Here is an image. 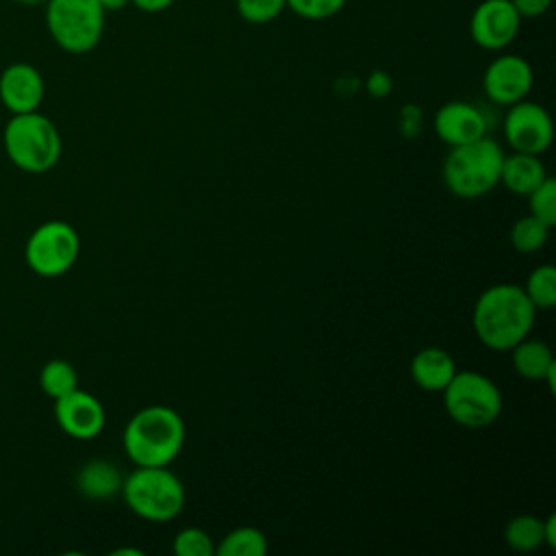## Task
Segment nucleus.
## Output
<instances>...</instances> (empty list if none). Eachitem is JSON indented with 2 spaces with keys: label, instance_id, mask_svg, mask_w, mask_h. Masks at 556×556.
<instances>
[{
  "label": "nucleus",
  "instance_id": "20",
  "mask_svg": "<svg viewBox=\"0 0 556 556\" xmlns=\"http://www.w3.org/2000/svg\"><path fill=\"white\" fill-rule=\"evenodd\" d=\"M504 541L515 552H532L545 545L543 519L534 515H517L504 528Z\"/></svg>",
  "mask_w": 556,
  "mask_h": 556
},
{
  "label": "nucleus",
  "instance_id": "4",
  "mask_svg": "<svg viewBox=\"0 0 556 556\" xmlns=\"http://www.w3.org/2000/svg\"><path fill=\"white\" fill-rule=\"evenodd\" d=\"M4 152L11 163L28 174H43L61 159V135L41 113H17L4 126Z\"/></svg>",
  "mask_w": 556,
  "mask_h": 556
},
{
  "label": "nucleus",
  "instance_id": "1",
  "mask_svg": "<svg viewBox=\"0 0 556 556\" xmlns=\"http://www.w3.org/2000/svg\"><path fill=\"white\" fill-rule=\"evenodd\" d=\"M536 308L523 287L500 282L484 289L471 313L473 332L482 345L495 352L513 350L532 330Z\"/></svg>",
  "mask_w": 556,
  "mask_h": 556
},
{
  "label": "nucleus",
  "instance_id": "17",
  "mask_svg": "<svg viewBox=\"0 0 556 556\" xmlns=\"http://www.w3.org/2000/svg\"><path fill=\"white\" fill-rule=\"evenodd\" d=\"M122 473L109 460H89L80 467L76 476L78 491L89 500H106L122 491Z\"/></svg>",
  "mask_w": 556,
  "mask_h": 556
},
{
  "label": "nucleus",
  "instance_id": "26",
  "mask_svg": "<svg viewBox=\"0 0 556 556\" xmlns=\"http://www.w3.org/2000/svg\"><path fill=\"white\" fill-rule=\"evenodd\" d=\"M235 9L239 17L250 24H267L287 9V2L285 0H235Z\"/></svg>",
  "mask_w": 556,
  "mask_h": 556
},
{
  "label": "nucleus",
  "instance_id": "2",
  "mask_svg": "<svg viewBox=\"0 0 556 556\" xmlns=\"http://www.w3.org/2000/svg\"><path fill=\"white\" fill-rule=\"evenodd\" d=\"M122 443L137 467H165L182 450L185 421L169 406H146L128 419Z\"/></svg>",
  "mask_w": 556,
  "mask_h": 556
},
{
  "label": "nucleus",
  "instance_id": "7",
  "mask_svg": "<svg viewBox=\"0 0 556 556\" xmlns=\"http://www.w3.org/2000/svg\"><path fill=\"white\" fill-rule=\"evenodd\" d=\"M441 393L450 419L465 428L491 426L502 413L500 387L480 371H456Z\"/></svg>",
  "mask_w": 556,
  "mask_h": 556
},
{
  "label": "nucleus",
  "instance_id": "19",
  "mask_svg": "<svg viewBox=\"0 0 556 556\" xmlns=\"http://www.w3.org/2000/svg\"><path fill=\"white\" fill-rule=\"evenodd\" d=\"M265 554H267V536L254 526L235 528L215 545V556H265Z\"/></svg>",
  "mask_w": 556,
  "mask_h": 556
},
{
  "label": "nucleus",
  "instance_id": "28",
  "mask_svg": "<svg viewBox=\"0 0 556 556\" xmlns=\"http://www.w3.org/2000/svg\"><path fill=\"white\" fill-rule=\"evenodd\" d=\"M365 87H367L369 96H374V98H387V96L391 93V89H393V80H391V76H389L387 72L376 70V72H371V74L367 76Z\"/></svg>",
  "mask_w": 556,
  "mask_h": 556
},
{
  "label": "nucleus",
  "instance_id": "30",
  "mask_svg": "<svg viewBox=\"0 0 556 556\" xmlns=\"http://www.w3.org/2000/svg\"><path fill=\"white\" fill-rule=\"evenodd\" d=\"M137 9L146 11V13H161L165 9H169L176 0H130Z\"/></svg>",
  "mask_w": 556,
  "mask_h": 556
},
{
  "label": "nucleus",
  "instance_id": "32",
  "mask_svg": "<svg viewBox=\"0 0 556 556\" xmlns=\"http://www.w3.org/2000/svg\"><path fill=\"white\" fill-rule=\"evenodd\" d=\"M98 2L102 4L104 11H119V9H124L130 0H98Z\"/></svg>",
  "mask_w": 556,
  "mask_h": 556
},
{
  "label": "nucleus",
  "instance_id": "13",
  "mask_svg": "<svg viewBox=\"0 0 556 556\" xmlns=\"http://www.w3.org/2000/svg\"><path fill=\"white\" fill-rule=\"evenodd\" d=\"M43 91V76L30 63H11L0 74V102L13 115L37 111Z\"/></svg>",
  "mask_w": 556,
  "mask_h": 556
},
{
  "label": "nucleus",
  "instance_id": "25",
  "mask_svg": "<svg viewBox=\"0 0 556 556\" xmlns=\"http://www.w3.org/2000/svg\"><path fill=\"white\" fill-rule=\"evenodd\" d=\"M172 549L176 556H213L215 545L202 528H185L174 536Z\"/></svg>",
  "mask_w": 556,
  "mask_h": 556
},
{
  "label": "nucleus",
  "instance_id": "27",
  "mask_svg": "<svg viewBox=\"0 0 556 556\" xmlns=\"http://www.w3.org/2000/svg\"><path fill=\"white\" fill-rule=\"evenodd\" d=\"M287 7L304 20H328L337 15L348 0H285Z\"/></svg>",
  "mask_w": 556,
  "mask_h": 556
},
{
  "label": "nucleus",
  "instance_id": "9",
  "mask_svg": "<svg viewBox=\"0 0 556 556\" xmlns=\"http://www.w3.org/2000/svg\"><path fill=\"white\" fill-rule=\"evenodd\" d=\"M504 137L515 152L541 154L549 148L554 126L549 113L530 100H519L508 106L504 117Z\"/></svg>",
  "mask_w": 556,
  "mask_h": 556
},
{
  "label": "nucleus",
  "instance_id": "23",
  "mask_svg": "<svg viewBox=\"0 0 556 556\" xmlns=\"http://www.w3.org/2000/svg\"><path fill=\"white\" fill-rule=\"evenodd\" d=\"M547 235H549V226L528 213L526 217H519L513 224V228H510V243H513V248L517 252L530 254V252H536V250H541L545 245Z\"/></svg>",
  "mask_w": 556,
  "mask_h": 556
},
{
  "label": "nucleus",
  "instance_id": "5",
  "mask_svg": "<svg viewBox=\"0 0 556 556\" xmlns=\"http://www.w3.org/2000/svg\"><path fill=\"white\" fill-rule=\"evenodd\" d=\"M126 506L141 519L169 521L185 506V486L176 473L165 467H137L124 482Z\"/></svg>",
  "mask_w": 556,
  "mask_h": 556
},
{
  "label": "nucleus",
  "instance_id": "24",
  "mask_svg": "<svg viewBox=\"0 0 556 556\" xmlns=\"http://www.w3.org/2000/svg\"><path fill=\"white\" fill-rule=\"evenodd\" d=\"M526 198H528L530 215H534L536 219H541L543 224H547L552 228L556 224V180L547 176Z\"/></svg>",
  "mask_w": 556,
  "mask_h": 556
},
{
  "label": "nucleus",
  "instance_id": "12",
  "mask_svg": "<svg viewBox=\"0 0 556 556\" xmlns=\"http://www.w3.org/2000/svg\"><path fill=\"white\" fill-rule=\"evenodd\" d=\"M54 419L67 437L89 441L102 432L106 415L96 395L74 389L67 395L54 400Z\"/></svg>",
  "mask_w": 556,
  "mask_h": 556
},
{
  "label": "nucleus",
  "instance_id": "31",
  "mask_svg": "<svg viewBox=\"0 0 556 556\" xmlns=\"http://www.w3.org/2000/svg\"><path fill=\"white\" fill-rule=\"evenodd\" d=\"M543 539H545V545L556 547V515L554 513L547 519H543Z\"/></svg>",
  "mask_w": 556,
  "mask_h": 556
},
{
  "label": "nucleus",
  "instance_id": "14",
  "mask_svg": "<svg viewBox=\"0 0 556 556\" xmlns=\"http://www.w3.org/2000/svg\"><path fill=\"white\" fill-rule=\"evenodd\" d=\"M434 132L450 148L463 146L486 135V117L478 106L452 100L434 113Z\"/></svg>",
  "mask_w": 556,
  "mask_h": 556
},
{
  "label": "nucleus",
  "instance_id": "8",
  "mask_svg": "<svg viewBox=\"0 0 556 556\" xmlns=\"http://www.w3.org/2000/svg\"><path fill=\"white\" fill-rule=\"evenodd\" d=\"M78 232L74 230V226L61 219L39 224L30 232L24 250L28 267L43 278H56L70 271L78 258Z\"/></svg>",
  "mask_w": 556,
  "mask_h": 556
},
{
  "label": "nucleus",
  "instance_id": "3",
  "mask_svg": "<svg viewBox=\"0 0 556 556\" xmlns=\"http://www.w3.org/2000/svg\"><path fill=\"white\" fill-rule=\"evenodd\" d=\"M504 152L486 135L450 148L443 161V182L458 198H480L500 182Z\"/></svg>",
  "mask_w": 556,
  "mask_h": 556
},
{
  "label": "nucleus",
  "instance_id": "10",
  "mask_svg": "<svg viewBox=\"0 0 556 556\" xmlns=\"http://www.w3.org/2000/svg\"><path fill=\"white\" fill-rule=\"evenodd\" d=\"M519 24L510 0H482L471 13L469 35L484 50H504L517 37Z\"/></svg>",
  "mask_w": 556,
  "mask_h": 556
},
{
  "label": "nucleus",
  "instance_id": "11",
  "mask_svg": "<svg viewBox=\"0 0 556 556\" xmlns=\"http://www.w3.org/2000/svg\"><path fill=\"white\" fill-rule=\"evenodd\" d=\"M532 67L519 54H502L489 63L482 76V89L495 104L510 106L523 100L532 87Z\"/></svg>",
  "mask_w": 556,
  "mask_h": 556
},
{
  "label": "nucleus",
  "instance_id": "16",
  "mask_svg": "<svg viewBox=\"0 0 556 556\" xmlns=\"http://www.w3.org/2000/svg\"><path fill=\"white\" fill-rule=\"evenodd\" d=\"M545 178H547V172H545V165L539 159V154H526V152L504 154L502 169H500V182H504V187L510 193L528 195Z\"/></svg>",
  "mask_w": 556,
  "mask_h": 556
},
{
  "label": "nucleus",
  "instance_id": "18",
  "mask_svg": "<svg viewBox=\"0 0 556 556\" xmlns=\"http://www.w3.org/2000/svg\"><path fill=\"white\" fill-rule=\"evenodd\" d=\"M510 352H513L515 371L528 380H543L549 367L556 365V358L545 341L526 337Z\"/></svg>",
  "mask_w": 556,
  "mask_h": 556
},
{
  "label": "nucleus",
  "instance_id": "33",
  "mask_svg": "<svg viewBox=\"0 0 556 556\" xmlns=\"http://www.w3.org/2000/svg\"><path fill=\"white\" fill-rule=\"evenodd\" d=\"M15 2H22V4H41V2H48V0H15Z\"/></svg>",
  "mask_w": 556,
  "mask_h": 556
},
{
  "label": "nucleus",
  "instance_id": "22",
  "mask_svg": "<svg viewBox=\"0 0 556 556\" xmlns=\"http://www.w3.org/2000/svg\"><path fill=\"white\" fill-rule=\"evenodd\" d=\"M523 291L534 308H552L556 304V267L539 265L530 271Z\"/></svg>",
  "mask_w": 556,
  "mask_h": 556
},
{
  "label": "nucleus",
  "instance_id": "21",
  "mask_svg": "<svg viewBox=\"0 0 556 556\" xmlns=\"http://www.w3.org/2000/svg\"><path fill=\"white\" fill-rule=\"evenodd\" d=\"M39 387L48 397L56 400L78 389V374L70 361L52 358L39 371Z\"/></svg>",
  "mask_w": 556,
  "mask_h": 556
},
{
  "label": "nucleus",
  "instance_id": "6",
  "mask_svg": "<svg viewBox=\"0 0 556 556\" xmlns=\"http://www.w3.org/2000/svg\"><path fill=\"white\" fill-rule=\"evenodd\" d=\"M106 11L98 0H48L46 26L54 43L70 54L93 50L104 33Z\"/></svg>",
  "mask_w": 556,
  "mask_h": 556
},
{
  "label": "nucleus",
  "instance_id": "15",
  "mask_svg": "<svg viewBox=\"0 0 556 556\" xmlns=\"http://www.w3.org/2000/svg\"><path fill=\"white\" fill-rule=\"evenodd\" d=\"M454 374V356L437 345L421 348L410 361V378L424 391H443Z\"/></svg>",
  "mask_w": 556,
  "mask_h": 556
},
{
  "label": "nucleus",
  "instance_id": "29",
  "mask_svg": "<svg viewBox=\"0 0 556 556\" xmlns=\"http://www.w3.org/2000/svg\"><path fill=\"white\" fill-rule=\"evenodd\" d=\"M510 2L519 13V17H539L552 7V0H510Z\"/></svg>",
  "mask_w": 556,
  "mask_h": 556
}]
</instances>
